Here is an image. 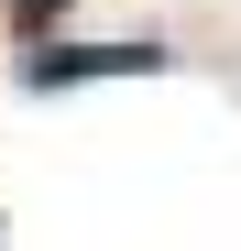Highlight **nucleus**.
Masks as SVG:
<instances>
[{
    "label": "nucleus",
    "mask_w": 241,
    "mask_h": 251,
    "mask_svg": "<svg viewBox=\"0 0 241 251\" xmlns=\"http://www.w3.org/2000/svg\"><path fill=\"white\" fill-rule=\"evenodd\" d=\"M165 44H33L22 88H99V76H153Z\"/></svg>",
    "instance_id": "f257e3e1"
},
{
    "label": "nucleus",
    "mask_w": 241,
    "mask_h": 251,
    "mask_svg": "<svg viewBox=\"0 0 241 251\" xmlns=\"http://www.w3.org/2000/svg\"><path fill=\"white\" fill-rule=\"evenodd\" d=\"M55 11H66V0H11V22H22V33H44Z\"/></svg>",
    "instance_id": "f03ea898"
}]
</instances>
